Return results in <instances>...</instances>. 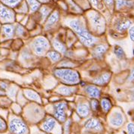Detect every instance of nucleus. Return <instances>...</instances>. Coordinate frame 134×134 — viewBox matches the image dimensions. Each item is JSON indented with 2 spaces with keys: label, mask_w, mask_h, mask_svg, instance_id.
Wrapping results in <instances>:
<instances>
[{
  "label": "nucleus",
  "mask_w": 134,
  "mask_h": 134,
  "mask_svg": "<svg viewBox=\"0 0 134 134\" xmlns=\"http://www.w3.org/2000/svg\"><path fill=\"white\" fill-rule=\"evenodd\" d=\"M71 28L79 36L81 40L82 43L87 46H93L96 39L93 37H92L91 34L84 28V27L81 24L79 21L78 20H72L69 23Z\"/></svg>",
  "instance_id": "1"
},
{
  "label": "nucleus",
  "mask_w": 134,
  "mask_h": 134,
  "mask_svg": "<svg viewBox=\"0 0 134 134\" xmlns=\"http://www.w3.org/2000/svg\"><path fill=\"white\" fill-rule=\"evenodd\" d=\"M54 74L68 84H76L79 82L80 77L78 72L68 68H59L54 71Z\"/></svg>",
  "instance_id": "2"
},
{
  "label": "nucleus",
  "mask_w": 134,
  "mask_h": 134,
  "mask_svg": "<svg viewBox=\"0 0 134 134\" xmlns=\"http://www.w3.org/2000/svg\"><path fill=\"white\" fill-rule=\"evenodd\" d=\"M10 130L14 134H25L27 132V127L18 118H14L10 122Z\"/></svg>",
  "instance_id": "3"
},
{
  "label": "nucleus",
  "mask_w": 134,
  "mask_h": 134,
  "mask_svg": "<svg viewBox=\"0 0 134 134\" xmlns=\"http://www.w3.org/2000/svg\"><path fill=\"white\" fill-rule=\"evenodd\" d=\"M48 42L44 37H39L33 43V49L35 52L38 55H42L44 52V51L48 48Z\"/></svg>",
  "instance_id": "4"
},
{
  "label": "nucleus",
  "mask_w": 134,
  "mask_h": 134,
  "mask_svg": "<svg viewBox=\"0 0 134 134\" xmlns=\"http://www.w3.org/2000/svg\"><path fill=\"white\" fill-rule=\"evenodd\" d=\"M67 105L66 102H60L55 105L54 115L56 118L61 122L66 121V109Z\"/></svg>",
  "instance_id": "5"
},
{
  "label": "nucleus",
  "mask_w": 134,
  "mask_h": 134,
  "mask_svg": "<svg viewBox=\"0 0 134 134\" xmlns=\"http://www.w3.org/2000/svg\"><path fill=\"white\" fill-rule=\"evenodd\" d=\"M14 14L13 12L8 8L3 6H0V19L5 22H10L14 21Z\"/></svg>",
  "instance_id": "6"
},
{
  "label": "nucleus",
  "mask_w": 134,
  "mask_h": 134,
  "mask_svg": "<svg viewBox=\"0 0 134 134\" xmlns=\"http://www.w3.org/2000/svg\"><path fill=\"white\" fill-rule=\"evenodd\" d=\"M91 20L95 29L98 31H103L104 30V21L103 18L99 14H93L91 15Z\"/></svg>",
  "instance_id": "7"
},
{
  "label": "nucleus",
  "mask_w": 134,
  "mask_h": 134,
  "mask_svg": "<svg viewBox=\"0 0 134 134\" xmlns=\"http://www.w3.org/2000/svg\"><path fill=\"white\" fill-rule=\"evenodd\" d=\"M110 123L115 127H120L124 123V118L121 113L115 112L110 118Z\"/></svg>",
  "instance_id": "8"
},
{
  "label": "nucleus",
  "mask_w": 134,
  "mask_h": 134,
  "mask_svg": "<svg viewBox=\"0 0 134 134\" xmlns=\"http://www.w3.org/2000/svg\"><path fill=\"white\" fill-rule=\"evenodd\" d=\"M85 127L88 130H93L99 131L102 130V125L98 120L91 118L86 122Z\"/></svg>",
  "instance_id": "9"
},
{
  "label": "nucleus",
  "mask_w": 134,
  "mask_h": 134,
  "mask_svg": "<svg viewBox=\"0 0 134 134\" xmlns=\"http://www.w3.org/2000/svg\"><path fill=\"white\" fill-rule=\"evenodd\" d=\"M86 92L91 98H99L100 96V90L95 86H87L85 89Z\"/></svg>",
  "instance_id": "10"
},
{
  "label": "nucleus",
  "mask_w": 134,
  "mask_h": 134,
  "mask_svg": "<svg viewBox=\"0 0 134 134\" xmlns=\"http://www.w3.org/2000/svg\"><path fill=\"white\" fill-rule=\"evenodd\" d=\"M59 18H60L59 13L57 12V11L54 12L48 19V21H47V24H46V28H50L52 26H54L55 24H57V21H59Z\"/></svg>",
  "instance_id": "11"
},
{
  "label": "nucleus",
  "mask_w": 134,
  "mask_h": 134,
  "mask_svg": "<svg viewBox=\"0 0 134 134\" xmlns=\"http://www.w3.org/2000/svg\"><path fill=\"white\" fill-rule=\"evenodd\" d=\"M111 74L109 73H105L102 74L99 77H98L93 81V83L97 85H105L109 81Z\"/></svg>",
  "instance_id": "12"
},
{
  "label": "nucleus",
  "mask_w": 134,
  "mask_h": 134,
  "mask_svg": "<svg viewBox=\"0 0 134 134\" xmlns=\"http://www.w3.org/2000/svg\"><path fill=\"white\" fill-rule=\"evenodd\" d=\"M77 111H78L79 115L81 117H87L89 114L90 108L86 104H80L77 107Z\"/></svg>",
  "instance_id": "13"
},
{
  "label": "nucleus",
  "mask_w": 134,
  "mask_h": 134,
  "mask_svg": "<svg viewBox=\"0 0 134 134\" xmlns=\"http://www.w3.org/2000/svg\"><path fill=\"white\" fill-rule=\"evenodd\" d=\"M106 49H106L105 46L99 45L93 50V55L97 58H101L103 57V55L105 54V52H106Z\"/></svg>",
  "instance_id": "14"
},
{
  "label": "nucleus",
  "mask_w": 134,
  "mask_h": 134,
  "mask_svg": "<svg viewBox=\"0 0 134 134\" xmlns=\"http://www.w3.org/2000/svg\"><path fill=\"white\" fill-rule=\"evenodd\" d=\"M55 125H56V122L53 119V118H51V117H50L48 118L46 121L44 123V124H43V129L45 130V131H47V132H51L54 128Z\"/></svg>",
  "instance_id": "15"
},
{
  "label": "nucleus",
  "mask_w": 134,
  "mask_h": 134,
  "mask_svg": "<svg viewBox=\"0 0 134 134\" xmlns=\"http://www.w3.org/2000/svg\"><path fill=\"white\" fill-rule=\"evenodd\" d=\"M130 25H131V22L129 20H124V21H120L118 24L117 29H118V31L123 32V31H125L126 30H127L128 28L130 27Z\"/></svg>",
  "instance_id": "16"
},
{
  "label": "nucleus",
  "mask_w": 134,
  "mask_h": 134,
  "mask_svg": "<svg viewBox=\"0 0 134 134\" xmlns=\"http://www.w3.org/2000/svg\"><path fill=\"white\" fill-rule=\"evenodd\" d=\"M2 29H3V32L5 36H7L8 37H13V35L14 33V27L12 25H4Z\"/></svg>",
  "instance_id": "17"
},
{
  "label": "nucleus",
  "mask_w": 134,
  "mask_h": 134,
  "mask_svg": "<svg viewBox=\"0 0 134 134\" xmlns=\"http://www.w3.org/2000/svg\"><path fill=\"white\" fill-rule=\"evenodd\" d=\"M53 45H54L55 49H57V51L60 52L62 53L66 52V46H64L63 43H61L60 41H59V40H57V39H55L54 41V43H53Z\"/></svg>",
  "instance_id": "18"
},
{
  "label": "nucleus",
  "mask_w": 134,
  "mask_h": 134,
  "mask_svg": "<svg viewBox=\"0 0 134 134\" xmlns=\"http://www.w3.org/2000/svg\"><path fill=\"white\" fill-rule=\"evenodd\" d=\"M58 92L60 93L62 95H65V96H69L71 94H72L74 92V89L72 87H67V86H62L60 88H59Z\"/></svg>",
  "instance_id": "19"
},
{
  "label": "nucleus",
  "mask_w": 134,
  "mask_h": 134,
  "mask_svg": "<svg viewBox=\"0 0 134 134\" xmlns=\"http://www.w3.org/2000/svg\"><path fill=\"white\" fill-rule=\"evenodd\" d=\"M132 5H133V2L127 0H116V6H117L118 9H120L124 6L130 7Z\"/></svg>",
  "instance_id": "20"
},
{
  "label": "nucleus",
  "mask_w": 134,
  "mask_h": 134,
  "mask_svg": "<svg viewBox=\"0 0 134 134\" xmlns=\"http://www.w3.org/2000/svg\"><path fill=\"white\" fill-rule=\"evenodd\" d=\"M101 106H102V108H103L104 111L107 112V111H109L111 109V102H110L108 98H103L101 101Z\"/></svg>",
  "instance_id": "21"
},
{
  "label": "nucleus",
  "mask_w": 134,
  "mask_h": 134,
  "mask_svg": "<svg viewBox=\"0 0 134 134\" xmlns=\"http://www.w3.org/2000/svg\"><path fill=\"white\" fill-rule=\"evenodd\" d=\"M48 56L52 61H54V62L59 61L61 58L60 54L59 52H55V51H51V52H49L48 53Z\"/></svg>",
  "instance_id": "22"
},
{
  "label": "nucleus",
  "mask_w": 134,
  "mask_h": 134,
  "mask_svg": "<svg viewBox=\"0 0 134 134\" xmlns=\"http://www.w3.org/2000/svg\"><path fill=\"white\" fill-rule=\"evenodd\" d=\"M25 95L29 98H30V99L36 100V101H40L38 95L34 91H32V90H26L25 91Z\"/></svg>",
  "instance_id": "23"
},
{
  "label": "nucleus",
  "mask_w": 134,
  "mask_h": 134,
  "mask_svg": "<svg viewBox=\"0 0 134 134\" xmlns=\"http://www.w3.org/2000/svg\"><path fill=\"white\" fill-rule=\"evenodd\" d=\"M27 2L30 7L32 12H35L40 7V3L37 0H27Z\"/></svg>",
  "instance_id": "24"
},
{
  "label": "nucleus",
  "mask_w": 134,
  "mask_h": 134,
  "mask_svg": "<svg viewBox=\"0 0 134 134\" xmlns=\"http://www.w3.org/2000/svg\"><path fill=\"white\" fill-rule=\"evenodd\" d=\"M115 54L116 55V56L118 58H123L124 57V52L122 49L121 47L120 46H115Z\"/></svg>",
  "instance_id": "25"
},
{
  "label": "nucleus",
  "mask_w": 134,
  "mask_h": 134,
  "mask_svg": "<svg viewBox=\"0 0 134 134\" xmlns=\"http://www.w3.org/2000/svg\"><path fill=\"white\" fill-rule=\"evenodd\" d=\"M4 3H5L6 5L9 6H15L16 5H18L20 0H2Z\"/></svg>",
  "instance_id": "26"
},
{
  "label": "nucleus",
  "mask_w": 134,
  "mask_h": 134,
  "mask_svg": "<svg viewBox=\"0 0 134 134\" xmlns=\"http://www.w3.org/2000/svg\"><path fill=\"white\" fill-rule=\"evenodd\" d=\"M49 12H50V9L47 7H43L41 10V12H42V18H45L49 14Z\"/></svg>",
  "instance_id": "27"
},
{
  "label": "nucleus",
  "mask_w": 134,
  "mask_h": 134,
  "mask_svg": "<svg viewBox=\"0 0 134 134\" xmlns=\"http://www.w3.org/2000/svg\"><path fill=\"white\" fill-rule=\"evenodd\" d=\"M16 33L19 36H22L24 34V29L20 25H18L16 28Z\"/></svg>",
  "instance_id": "28"
},
{
  "label": "nucleus",
  "mask_w": 134,
  "mask_h": 134,
  "mask_svg": "<svg viewBox=\"0 0 134 134\" xmlns=\"http://www.w3.org/2000/svg\"><path fill=\"white\" fill-rule=\"evenodd\" d=\"M6 123L2 118H0V131H4L6 130Z\"/></svg>",
  "instance_id": "29"
},
{
  "label": "nucleus",
  "mask_w": 134,
  "mask_h": 134,
  "mask_svg": "<svg viewBox=\"0 0 134 134\" xmlns=\"http://www.w3.org/2000/svg\"><path fill=\"white\" fill-rule=\"evenodd\" d=\"M128 134H134V124L129 123L127 126Z\"/></svg>",
  "instance_id": "30"
},
{
  "label": "nucleus",
  "mask_w": 134,
  "mask_h": 134,
  "mask_svg": "<svg viewBox=\"0 0 134 134\" xmlns=\"http://www.w3.org/2000/svg\"><path fill=\"white\" fill-rule=\"evenodd\" d=\"M98 105H99V104H98V102L97 101V100H95V99L92 100L91 101V107L93 111H96V110H97Z\"/></svg>",
  "instance_id": "31"
},
{
  "label": "nucleus",
  "mask_w": 134,
  "mask_h": 134,
  "mask_svg": "<svg viewBox=\"0 0 134 134\" xmlns=\"http://www.w3.org/2000/svg\"><path fill=\"white\" fill-rule=\"evenodd\" d=\"M129 33H130V39L134 41V27H131L129 31Z\"/></svg>",
  "instance_id": "32"
},
{
  "label": "nucleus",
  "mask_w": 134,
  "mask_h": 134,
  "mask_svg": "<svg viewBox=\"0 0 134 134\" xmlns=\"http://www.w3.org/2000/svg\"><path fill=\"white\" fill-rule=\"evenodd\" d=\"M104 2L110 8H111V7L113 6V4H114V1L113 0H104Z\"/></svg>",
  "instance_id": "33"
},
{
  "label": "nucleus",
  "mask_w": 134,
  "mask_h": 134,
  "mask_svg": "<svg viewBox=\"0 0 134 134\" xmlns=\"http://www.w3.org/2000/svg\"><path fill=\"white\" fill-rule=\"evenodd\" d=\"M128 80L129 81H133L134 80V70H133L130 73V75L128 78Z\"/></svg>",
  "instance_id": "34"
},
{
  "label": "nucleus",
  "mask_w": 134,
  "mask_h": 134,
  "mask_svg": "<svg viewBox=\"0 0 134 134\" xmlns=\"http://www.w3.org/2000/svg\"><path fill=\"white\" fill-rule=\"evenodd\" d=\"M91 1L92 3L95 6H98V4L99 2V0H91Z\"/></svg>",
  "instance_id": "35"
},
{
  "label": "nucleus",
  "mask_w": 134,
  "mask_h": 134,
  "mask_svg": "<svg viewBox=\"0 0 134 134\" xmlns=\"http://www.w3.org/2000/svg\"><path fill=\"white\" fill-rule=\"evenodd\" d=\"M0 84H2V85H0V86H2V87L3 88V89H5V88H6V87H7V85H6V84H5V83H1Z\"/></svg>",
  "instance_id": "36"
},
{
  "label": "nucleus",
  "mask_w": 134,
  "mask_h": 134,
  "mask_svg": "<svg viewBox=\"0 0 134 134\" xmlns=\"http://www.w3.org/2000/svg\"><path fill=\"white\" fill-rule=\"evenodd\" d=\"M132 95H133V98H134V89L132 90Z\"/></svg>",
  "instance_id": "37"
}]
</instances>
